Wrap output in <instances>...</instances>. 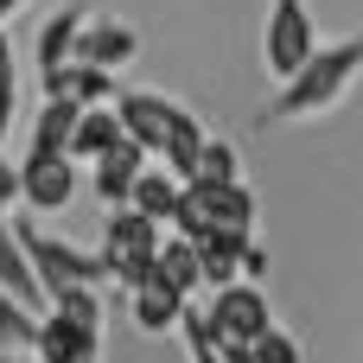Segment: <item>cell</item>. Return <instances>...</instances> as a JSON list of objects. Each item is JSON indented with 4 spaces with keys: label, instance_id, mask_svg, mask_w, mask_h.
Masks as SVG:
<instances>
[{
    "label": "cell",
    "instance_id": "obj_12",
    "mask_svg": "<svg viewBox=\"0 0 363 363\" xmlns=\"http://www.w3.org/2000/svg\"><path fill=\"white\" fill-rule=\"evenodd\" d=\"M134 51H140V38H134L128 26L83 19V26H77V51H70V57H83V64H102V70H108V64H128Z\"/></svg>",
    "mask_w": 363,
    "mask_h": 363
},
{
    "label": "cell",
    "instance_id": "obj_6",
    "mask_svg": "<svg viewBox=\"0 0 363 363\" xmlns=\"http://www.w3.org/2000/svg\"><path fill=\"white\" fill-rule=\"evenodd\" d=\"M96 319H77L64 306H51L38 319V357L45 363H96Z\"/></svg>",
    "mask_w": 363,
    "mask_h": 363
},
{
    "label": "cell",
    "instance_id": "obj_14",
    "mask_svg": "<svg viewBox=\"0 0 363 363\" xmlns=\"http://www.w3.org/2000/svg\"><path fill=\"white\" fill-rule=\"evenodd\" d=\"M45 96H77V102H115V77H108L102 64H83V57H70V64L45 70Z\"/></svg>",
    "mask_w": 363,
    "mask_h": 363
},
{
    "label": "cell",
    "instance_id": "obj_11",
    "mask_svg": "<svg viewBox=\"0 0 363 363\" xmlns=\"http://www.w3.org/2000/svg\"><path fill=\"white\" fill-rule=\"evenodd\" d=\"M0 287H6L13 300H26L32 313L51 300L45 281H38V268H32V255H26V242H19V230H6V223H0Z\"/></svg>",
    "mask_w": 363,
    "mask_h": 363
},
{
    "label": "cell",
    "instance_id": "obj_23",
    "mask_svg": "<svg viewBox=\"0 0 363 363\" xmlns=\"http://www.w3.org/2000/svg\"><path fill=\"white\" fill-rule=\"evenodd\" d=\"M191 179H236V147H230V140H204Z\"/></svg>",
    "mask_w": 363,
    "mask_h": 363
},
{
    "label": "cell",
    "instance_id": "obj_19",
    "mask_svg": "<svg viewBox=\"0 0 363 363\" xmlns=\"http://www.w3.org/2000/svg\"><path fill=\"white\" fill-rule=\"evenodd\" d=\"M160 274L191 300V287L204 281V268H198V242L191 236H172V242H160Z\"/></svg>",
    "mask_w": 363,
    "mask_h": 363
},
{
    "label": "cell",
    "instance_id": "obj_29",
    "mask_svg": "<svg viewBox=\"0 0 363 363\" xmlns=\"http://www.w3.org/2000/svg\"><path fill=\"white\" fill-rule=\"evenodd\" d=\"M19 6H26V0H0V19H6V13H19Z\"/></svg>",
    "mask_w": 363,
    "mask_h": 363
},
{
    "label": "cell",
    "instance_id": "obj_15",
    "mask_svg": "<svg viewBox=\"0 0 363 363\" xmlns=\"http://www.w3.org/2000/svg\"><path fill=\"white\" fill-rule=\"evenodd\" d=\"M140 166H147V147H140V140L128 134L121 147H108V153L96 160V191H102L108 204H128V191H134Z\"/></svg>",
    "mask_w": 363,
    "mask_h": 363
},
{
    "label": "cell",
    "instance_id": "obj_5",
    "mask_svg": "<svg viewBox=\"0 0 363 363\" xmlns=\"http://www.w3.org/2000/svg\"><path fill=\"white\" fill-rule=\"evenodd\" d=\"M211 332H236V338H262L268 325H274V313H268V300H262V287L255 281H230V287H217V300H211Z\"/></svg>",
    "mask_w": 363,
    "mask_h": 363
},
{
    "label": "cell",
    "instance_id": "obj_26",
    "mask_svg": "<svg viewBox=\"0 0 363 363\" xmlns=\"http://www.w3.org/2000/svg\"><path fill=\"white\" fill-rule=\"evenodd\" d=\"M13 128V64H0V134Z\"/></svg>",
    "mask_w": 363,
    "mask_h": 363
},
{
    "label": "cell",
    "instance_id": "obj_10",
    "mask_svg": "<svg viewBox=\"0 0 363 363\" xmlns=\"http://www.w3.org/2000/svg\"><path fill=\"white\" fill-rule=\"evenodd\" d=\"M242 255H249V230H230V223H211V236L198 242V268L211 287H230L242 274Z\"/></svg>",
    "mask_w": 363,
    "mask_h": 363
},
{
    "label": "cell",
    "instance_id": "obj_7",
    "mask_svg": "<svg viewBox=\"0 0 363 363\" xmlns=\"http://www.w3.org/2000/svg\"><path fill=\"white\" fill-rule=\"evenodd\" d=\"M115 108H121V128H128L147 153H160V147H166V134H172V121H179V102L153 96V89H121V96H115Z\"/></svg>",
    "mask_w": 363,
    "mask_h": 363
},
{
    "label": "cell",
    "instance_id": "obj_17",
    "mask_svg": "<svg viewBox=\"0 0 363 363\" xmlns=\"http://www.w3.org/2000/svg\"><path fill=\"white\" fill-rule=\"evenodd\" d=\"M179 191H185V179H179V172H147V166H140V179H134V191H128V204H134V211H147V217H160V223H172Z\"/></svg>",
    "mask_w": 363,
    "mask_h": 363
},
{
    "label": "cell",
    "instance_id": "obj_20",
    "mask_svg": "<svg viewBox=\"0 0 363 363\" xmlns=\"http://www.w3.org/2000/svg\"><path fill=\"white\" fill-rule=\"evenodd\" d=\"M77 6H64L45 32H38V70H57V64H70V51H77Z\"/></svg>",
    "mask_w": 363,
    "mask_h": 363
},
{
    "label": "cell",
    "instance_id": "obj_27",
    "mask_svg": "<svg viewBox=\"0 0 363 363\" xmlns=\"http://www.w3.org/2000/svg\"><path fill=\"white\" fill-rule=\"evenodd\" d=\"M13 198H19V166H6V160H0V217L13 211Z\"/></svg>",
    "mask_w": 363,
    "mask_h": 363
},
{
    "label": "cell",
    "instance_id": "obj_25",
    "mask_svg": "<svg viewBox=\"0 0 363 363\" xmlns=\"http://www.w3.org/2000/svg\"><path fill=\"white\" fill-rule=\"evenodd\" d=\"M255 363H300V345H294L281 325H268V332L255 338Z\"/></svg>",
    "mask_w": 363,
    "mask_h": 363
},
{
    "label": "cell",
    "instance_id": "obj_18",
    "mask_svg": "<svg viewBox=\"0 0 363 363\" xmlns=\"http://www.w3.org/2000/svg\"><path fill=\"white\" fill-rule=\"evenodd\" d=\"M89 102H77V96H45V108H38V128H32V147H64L70 153V134H77V115H83Z\"/></svg>",
    "mask_w": 363,
    "mask_h": 363
},
{
    "label": "cell",
    "instance_id": "obj_22",
    "mask_svg": "<svg viewBox=\"0 0 363 363\" xmlns=\"http://www.w3.org/2000/svg\"><path fill=\"white\" fill-rule=\"evenodd\" d=\"M0 345H38V319H32V306L13 300L6 287H0Z\"/></svg>",
    "mask_w": 363,
    "mask_h": 363
},
{
    "label": "cell",
    "instance_id": "obj_28",
    "mask_svg": "<svg viewBox=\"0 0 363 363\" xmlns=\"http://www.w3.org/2000/svg\"><path fill=\"white\" fill-rule=\"evenodd\" d=\"M242 274H249V281H255V274H268V255H262L255 242H249V255H242Z\"/></svg>",
    "mask_w": 363,
    "mask_h": 363
},
{
    "label": "cell",
    "instance_id": "obj_24",
    "mask_svg": "<svg viewBox=\"0 0 363 363\" xmlns=\"http://www.w3.org/2000/svg\"><path fill=\"white\" fill-rule=\"evenodd\" d=\"M179 332L191 338V357H198V363H223V357H217V345H211V325H204V313H191V306H185V313H179Z\"/></svg>",
    "mask_w": 363,
    "mask_h": 363
},
{
    "label": "cell",
    "instance_id": "obj_3",
    "mask_svg": "<svg viewBox=\"0 0 363 363\" xmlns=\"http://www.w3.org/2000/svg\"><path fill=\"white\" fill-rule=\"evenodd\" d=\"M19 198L38 211H64L77 198V153L64 147H32V160L19 166Z\"/></svg>",
    "mask_w": 363,
    "mask_h": 363
},
{
    "label": "cell",
    "instance_id": "obj_31",
    "mask_svg": "<svg viewBox=\"0 0 363 363\" xmlns=\"http://www.w3.org/2000/svg\"><path fill=\"white\" fill-rule=\"evenodd\" d=\"M0 363H6V357H0Z\"/></svg>",
    "mask_w": 363,
    "mask_h": 363
},
{
    "label": "cell",
    "instance_id": "obj_2",
    "mask_svg": "<svg viewBox=\"0 0 363 363\" xmlns=\"http://www.w3.org/2000/svg\"><path fill=\"white\" fill-rule=\"evenodd\" d=\"M19 242H26V255H32V268H38L45 294L108 281V262H102V255H83V249H70V242H57V236H45V230H32V223L19 230Z\"/></svg>",
    "mask_w": 363,
    "mask_h": 363
},
{
    "label": "cell",
    "instance_id": "obj_30",
    "mask_svg": "<svg viewBox=\"0 0 363 363\" xmlns=\"http://www.w3.org/2000/svg\"><path fill=\"white\" fill-rule=\"evenodd\" d=\"M6 57H13V51H6V26H0V64H6Z\"/></svg>",
    "mask_w": 363,
    "mask_h": 363
},
{
    "label": "cell",
    "instance_id": "obj_1",
    "mask_svg": "<svg viewBox=\"0 0 363 363\" xmlns=\"http://www.w3.org/2000/svg\"><path fill=\"white\" fill-rule=\"evenodd\" d=\"M357 70H363V32H357V38H345V45H332V51H313V57L287 77L274 115H319V108H332V102L351 89Z\"/></svg>",
    "mask_w": 363,
    "mask_h": 363
},
{
    "label": "cell",
    "instance_id": "obj_21",
    "mask_svg": "<svg viewBox=\"0 0 363 363\" xmlns=\"http://www.w3.org/2000/svg\"><path fill=\"white\" fill-rule=\"evenodd\" d=\"M160 153H166V166H172L179 179H191V166H198V153H204V128L179 108V121H172V134H166V147H160Z\"/></svg>",
    "mask_w": 363,
    "mask_h": 363
},
{
    "label": "cell",
    "instance_id": "obj_16",
    "mask_svg": "<svg viewBox=\"0 0 363 363\" xmlns=\"http://www.w3.org/2000/svg\"><path fill=\"white\" fill-rule=\"evenodd\" d=\"M179 313H185V294H179L166 274H153L147 287H134V319H140V332H172Z\"/></svg>",
    "mask_w": 363,
    "mask_h": 363
},
{
    "label": "cell",
    "instance_id": "obj_8",
    "mask_svg": "<svg viewBox=\"0 0 363 363\" xmlns=\"http://www.w3.org/2000/svg\"><path fill=\"white\" fill-rule=\"evenodd\" d=\"M185 191L204 204L211 223H230V230H249L255 223V198H249L242 179H185Z\"/></svg>",
    "mask_w": 363,
    "mask_h": 363
},
{
    "label": "cell",
    "instance_id": "obj_4",
    "mask_svg": "<svg viewBox=\"0 0 363 363\" xmlns=\"http://www.w3.org/2000/svg\"><path fill=\"white\" fill-rule=\"evenodd\" d=\"M313 51H319V45H313V13H306V0H274V13H268V70H274V77H294Z\"/></svg>",
    "mask_w": 363,
    "mask_h": 363
},
{
    "label": "cell",
    "instance_id": "obj_13",
    "mask_svg": "<svg viewBox=\"0 0 363 363\" xmlns=\"http://www.w3.org/2000/svg\"><path fill=\"white\" fill-rule=\"evenodd\" d=\"M121 140H128V128H121V108H115V102H108V108H102V102H89V108L77 115V134H70V153L96 166V160H102L108 147H121Z\"/></svg>",
    "mask_w": 363,
    "mask_h": 363
},
{
    "label": "cell",
    "instance_id": "obj_9",
    "mask_svg": "<svg viewBox=\"0 0 363 363\" xmlns=\"http://www.w3.org/2000/svg\"><path fill=\"white\" fill-rule=\"evenodd\" d=\"M128 255H160V217H147L134 204H115L108 236H102V262H128Z\"/></svg>",
    "mask_w": 363,
    "mask_h": 363
}]
</instances>
